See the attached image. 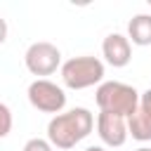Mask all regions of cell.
<instances>
[{"label":"cell","instance_id":"obj_9","mask_svg":"<svg viewBox=\"0 0 151 151\" xmlns=\"http://www.w3.org/2000/svg\"><path fill=\"white\" fill-rule=\"evenodd\" d=\"M127 40L139 47L151 45V14H134L127 21Z\"/></svg>","mask_w":151,"mask_h":151},{"label":"cell","instance_id":"obj_4","mask_svg":"<svg viewBox=\"0 0 151 151\" xmlns=\"http://www.w3.org/2000/svg\"><path fill=\"white\" fill-rule=\"evenodd\" d=\"M26 97H28V101H31L33 109H38L42 113H52V116L61 113L64 106H66V92H64V87L57 85V83H52V80H47V78H35L28 85Z\"/></svg>","mask_w":151,"mask_h":151},{"label":"cell","instance_id":"obj_7","mask_svg":"<svg viewBox=\"0 0 151 151\" xmlns=\"http://www.w3.org/2000/svg\"><path fill=\"white\" fill-rule=\"evenodd\" d=\"M97 134L99 139L106 144V146H123L127 142V120L120 118V116H113V113H106V111H99L97 116Z\"/></svg>","mask_w":151,"mask_h":151},{"label":"cell","instance_id":"obj_12","mask_svg":"<svg viewBox=\"0 0 151 151\" xmlns=\"http://www.w3.org/2000/svg\"><path fill=\"white\" fill-rule=\"evenodd\" d=\"M5 40H7V21L0 17V45H2Z\"/></svg>","mask_w":151,"mask_h":151},{"label":"cell","instance_id":"obj_8","mask_svg":"<svg viewBox=\"0 0 151 151\" xmlns=\"http://www.w3.org/2000/svg\"><path fill=\"white\" fill-rule=\"evenodd\" d=\"M101 54H104V59H106L109 66L123 68L132 59V45H130L127 35H123V33H109L104 38V42H101Z\"/></svg>","mask_w":151,"mask_h":151},{"label":"cell","instance_id":"obj_6","mask_svg":"<svg viewBox=\"0 0 151 151\" xmlns=\"http://www.w3.org/2000/svg\"><path fill=\"white\" fill-rule=\"evenodd\" d=\"M127 134L137 142H151V90L139 92V104L127 118Z\"/></svg>","mask_w":151,"mask_h":151},{"label":"cell","instance_id":"obj_10","mask_svg":"<svg viewBox=\"0 0 151 151\" xmlns=\"http://www.w3.org/2000/svg\"><path fill=\"white\" fill-rule=\"evenodd\" d=\"M12 132V111L7 104L0 101V139H5Z\"/></svg>","mask_w":151,"mask_h":151},{"label":"cell","instance_id":"obj_1","mask_svg":"<svg viewBox=\"0 0 151 151\" xmlns=\"http://www.w3.org/2000/svg\"><path fill=\"white\" fill-rule=\"evenodd\" d=\"M92 130H94V116L90 113V109L76 106L71 111L52 116V120L47 123V142L54 149L66 151L80 144L85 137H90Z\"/></svg>","mask_w":151,"mask_h":151},{"label":"cell","instance_id":"obj_13","mask_svg":"<svg viewBox=\"0 0 151 151\" xmlns=\"http://www.w3.org/2000/svg\"><path fill=\"white\" fill-rule=\"evenodd\" d=\"M85 151H106V149H104V146H87Z\"/></svg>","mask_w":151,"mask_h":151},{"label":"cell","instance_id":"obj_2","mask_svg":"<svg viewBox=\"0 0 151 151\" xmlns=\"http://www.w3.org/2000/svg\"><path fill=\"white\" fill-rule=\"evenodd\" d=\"M94 99H97L99 111H106V113H113V116H120L127 120L139 104V92L127 83L106 80L97 87Z\"/></svg>","mask_w":151,"mask_h":151},{"label":"cell","instance_id":"obj_11","mask_svg":"<svg viewBox=\"0 0 151 151\" xmlns=\"http://www.w3.org/2000/svg\"><path fill=\"white\" fill-rule=\"evenodd\" d=\"M21 151H54V146H52L47 139H42V137H33V139H28V142L24 144Z\"/></svg>","mask_w":151,"mask_h":151},{"label":"cell","instance_id":"obj_3","mask_svg":"<svg viewBox=\"0 0 151 151\" xmlns=\"http://www.w3.org/2000/svg\"><path fill=\"white\" fill-rule=\"evenodd\" d=\"M61 83L68 90H87L101 85L104 80V61L97 57H73L61 64Z\"/></svg>","mask_w":151,"mask_h":151},{"label":"cell","instance_id":"obj_5","mask_svg":"<svg viewBox=\"0 0 151 151\" xmlns=\"http://www.w3.org/2000/svg\"><path fill=\"white\" fill-rule=\"evenodd\" d=\"M24 64L33 76L45 78V76H52L57 68H61V52L57 45H52L47 40H38V42L28 45V50L24 54Z\"/></svg>","mask_w":151,"mask_h":151},{"label":"cell","instance_id":"obj_14","mask_svg":"<svg viewBox=\"0 0 151 151\" xmlns=\"http://www.w3.org/2000/svg\"><path fill=\"white\" fill-rule=\"evenodd\" d=\"M137 151H151V149H149V146H139Z\"/></svg>","mask_w":151,"mask_h":151}]
</instances>
